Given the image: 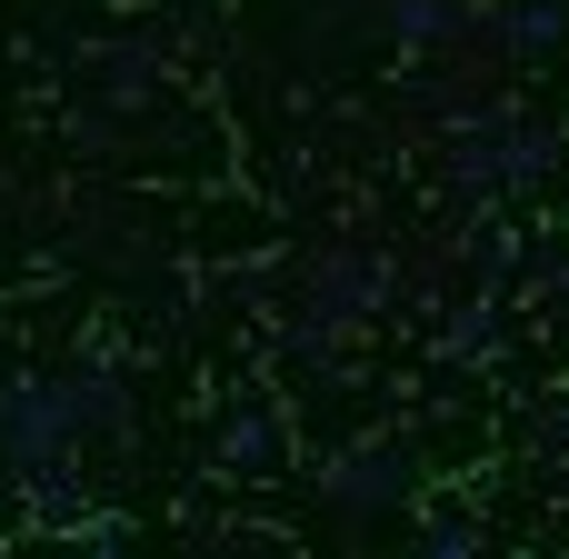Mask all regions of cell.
Returning a JSON list of instances; mask_svg holds the SVG:
<instances>
[{
    "label": "cell",
    "mask_w": 569,
    "mask_h": 559,
    "mask_svg": "<svg viewBox=\"0 0 569 559\" xmlns=\"http://www.w3.org/2000/svg\"><path fill=\"white\" fill-rule=\"evenodd\" d=\"M220 460H230V470H270V460H280V420H270V410H240L230 440H220Z\"/></svg>",
    "instance_id": "obj_5"
},
{
    "label": "cell",
    "mask_w": 569,
    "mask_h": 559,
    "mask_svg": "<svg viewBox=\"0 0 569 559\" xmlns=\"http://www.w3.org/2000/svg\"><path fill=\"white\" fill-rule=\"evenodd\" d=\"M560 30H569L560 0H500V50H510V60H540Z\"/></svg>",
    "instance_id": "obj_4"
},
{
    "label": "cell",
    "mask_w": 569,
    "mask_h": 559,
    "mask_svg": "<svg viewBox=\"0 0 569 559\" xmlns=\"http://www.w3.org/2000/svg\"><path fill=\"white\" fill-rule=\"evenodd\" d=\"M320 490H330L340 510H400V500H410V460H400V450H350V460L320 470Z\"/></svg>",
    "instance_id": "obj_2"
},
{
    "label": "cell",
    "mask_w": 569,
    "mask_h": 559,
    "mask_svg": "<svg viewBox=\"0 0 569 559\" xmlns=\"http://www.w3.org/2000/svg\"><path fill=\"white\" fill-rule=\"evenodd\" d=\"M380 30L410 40V50H460L470 10H460V0H380Z\"/></svg>",
    "instance_id": "obj_3"
},
{
    "label": "cell",
    "mask_w": 569,
    "mask_h": 559,
    "mask_svg": "<svg viewBox=\"0 0 569 559\" xmlns=\"http://www.w3.org/2000/svg\"><path fill=\"white\" fill-rule=\"evenodd\" d=\"M390 280H400V260H390V250H320V260H310V280H300V300H310V320H320V330H350V320L390 310Z\"/></svg>",
    "instance_id": "obj_1"
},
{
    "label": "cell",
    "mask_w": 569,
    "mask_h": 559,
    "mask_svg": "<svg viewBox=\"0 0 569 559\" xmlns=\"http://www.w3.org/2000/svg\"><path fill=\"white\" fill-rule=\"evenodd\" d=\"M420 550H480V520H460V510H440V520L420 530Z\"/></svg>",
    "instance_id": "obj_6"
}]
</instances>
